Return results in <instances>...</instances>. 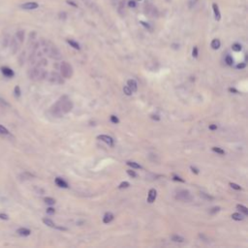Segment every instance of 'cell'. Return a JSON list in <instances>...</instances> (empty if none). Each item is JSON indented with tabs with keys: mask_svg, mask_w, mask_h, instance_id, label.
Segmentation results:
<instances>
[{
	"mask_svg": "<svg viewBox=\"0 0 248 248\" xmlns=\"http://www.w3.org/2000/svg\"><path fill=\"white\" fill-rule=\"evenodd\" d=\"M123 92L125 93V94L127 95V96H130V95H132V93H133V92L131 91V89L128 87V85H126V86L123 87Z\"/></svg>",
	"mask_w": 248,
	"mask_h": 248,
	"instance_id": "cell-32",
	"label": "cell"
},
{
	"mask_svg": "<svg viewBox=\"0 0 248 248\" xmlns=\"http://www.w3.org/2000/svg\"><path fill=\"white\" fill-rule=\"evenodd\" d=\"M230 186L233 188V189H235V190H241V187H240V186H239V185L236 184V183H233V182H231V183H230Z\"/></svg>",
	"mask_w": 248,
	"mask_h": 248,
	"instance_id": "cell-35",
	"label": "cell"
},
{
	"mask_svg": "<svg viewBox=\"0 0 248 248\" xmlns=\"http://www.w3.org/2000/svg\"><path fill=\"white\" fill-rule=\"evenodd\" d=\"M110 119H111V121L112 123L114 124H117L118 122H119V119H118L117 116H115V115H111V117H110Z\"/></svg>",
	"mask_w": 248,
	"mask_h": 248,
	"instance_id": "cell-34",
	"label": "cell"
},
{
	"mask_svg": "<svg viewBox=\"0 0 248 248\" xmlns=\"http://www.w3.org/2000/svg\"><path fill=\"white\" fill-rule=\"evenodd\" d=\"M225 62H226L229 66H232L234 64V59L231 55H227L226 57H225Z\"/></svg>",
	"mask_w": 248,
	"mask_h": 248,
	"instance_id": "cell-28",
	"label": "cell"
},
{
	"mask_svg": "<svg viewBox=\"0 0 248 248\" xmlns=\"http://www.w3.org/2000/svg\"><path fill=\"white\" fill-rule=\"evenodd\" d=\"M173 179L174 180V181H179V182H184V179H182L181 177H179V176H176V174H174V176H173Z\"/></svg>",
	"mask_w": 248,
	"mask_h": 248,
	"instance_id": "cell-38",
	"label": "cell"
},
{
	"mask_svg": "<svg viewBox=\"0 0 248 248\" xmlns=\"http://www.w3.org/2000/svg\"><path fill=\"white\" fill-rule=\"evenodd\" d=\"M171 239L174 242H179V243H181V242L184 241V238H183L182 236H178V235H173L171 236Z\"/></svg>",
	"mask_w": 248,
	"mask_h": 248,
	"instance_id": "cell-18",
	"label": "cell"
},
{
	"mask_svg": "<svg viewBox=\"0 0 248 248\" xmlns=\"http://www.w3.org/2000/svg\"><path fill=\"white\" fill-rule=\"evenodd\" d=\"M10 46H11V52H12V53H16L19 50V41L14 37L12 38V40L10 41Z\"/></svg>",
	"mask_w": 248,
	"mask_h": 248,
	"instance_id": "cell-8",
	"label": "cell"
},
{
	"mask_svg": "<svg viewBox=\"0 0 248 248\" xmlns=\"http://www.w3.org/2000/svg\"><path fill=\"white\" fill-rule=\"evenodd\" d=\"M198 54H199V50H198V48L197 47H194L193 48V52H192V55L193 57H198Z\"/></svg>",
	"mask_w": 248,
	"mask_h": 248,
	"instance_id": "cell-36",
	"label": "cell"
},
{
	"mask_svg": "<svg viewBox=\"0 0 248 248\" xmlns=\"http://www.w3.org/2000/svg\"><path fill=\"white\" fill-rule=\"evenodd\" d=\"M210 46L213 50H218L221 46V42H220V40H218V39H213L212 42H211V44H210Z\"/></svg>",
	"mask_w": 248,
	"mask_h": 248,
	"instance_id": "cell-17",
	"label": "cell"
},
{
	"mask_svg": "<svg viewBox=\"0 0 248 248\" xmlns=\"http://www.w3.org/2000/svg\"><path fill=\"white\" fill-rule=\"evenodd\" d=\"M236 208H238V209L240 211V212H242L244 214V215H247L248 214V209H247V207H244V205H236Z\"/></svg>",
	"mask_w": 248,
	"mask_h": 248,
	"instance_id": "cell-21",
	"label": "cell"
},
{
	"mask_svg": "<svg viewBox=\"0 0 248 248\" xmlns=\"http://www.w3.org/2000/svg\"><path fill=\"white\" fill-rule=\"evenodd\" d=\"M73 107H74V104H73L71 99L68 96L64 95V96L59 98L57 102L50 108V112L55 117H62L63 114L71 112Z\"/></svg>",
	"mask_w": 248,
	"mask_h": 248,
	"instance_id": "cell-1",
	"label": "cell"
},
{
	"mask_svg": "<svg viewBox=\"0 0 248 248\" xmlns=\"http://www.w3.org/2000/svg\"><path fill=\"white\" fill-rule=\"evenodd\" d=\"M212 151L215 152V153H217V154H220V155H224L225 154V151L223 150V149L220 148V147H216V146L212 147Z\"/></svg>",
	"mask_w": 248,
	"mask_h": 248,
	"instance_id": "cell-29",
	"label": "cell"
},
{
	"mask_svg": "<svg viewBox=\"0 0 248 248\" xmlns=\"http://www.w3.org/2000/svg\"><path fill=\"white\" fill-rule=\"evenodd\" d=\"M114 215H112V214L111 213V212H107L105 215H104V217H103V222L105 224H109V223H111V222L114 220Z\"/></svg>",
	"mask_w": 248,
	"mask_h": 248,
	"instance_id": "cell-16",
	"label": "cell"
},
{
	"mask_svg": "<svg viewBox=\"0 0 248 248\" xmlns=\"http://www.w3.org/2000/svg\"><path fill=\"white\" fill-rule=\"evenodd\" d=\"M17 233H18L19 236H27L31 234V231L29 229H27V228H19V229L17 230Z\"/></svg>",
	"mask_w": 248,
	"mask_h": 248,
	"instance_id": "cell-14",
	"label": "cell"
},
{
	"mask_svg": "<svg viewBox=\"0 0 248 248\" xmlns=\"http://www.w3.org/2000/svg\"><path fill=\"white\" fill-rule=\"evenodd\" d=\"M190 169H191V171H192L194 174H199V170H198V169H197V168L193 167V166H191Z\"/></svg>",
	"mask_w": 248,
	"mask_h": 248,
	"instance_id": "cell-46",
	"label": "cell"
},
{
	"mask_svg": "<svg viewBox=\"0 0 248 248\" xmlns=\"http://www.w3.org/2000/svg\"><path fill=\"white\" fill-rule=\"evenodd\" d=\"M127 85L129 88L131 89L132 92H136L138 90V84H137V81L135 80H128L127 81Z\"/></svg>",
	"mask_w": 248,
	"mask_h": 248,
	"instance_id": "cell-12",
	"label": "cell"
},
{
	"mask_svg": "<svg viewBox=\"0 0 248 248\" xmlns=\"http://www.w3.org/2000/svg\"><path fill=\"white\" fill-rule=\"evenodd\" d=\"M24 56H25V52H23L21 53V59L19 58V61L21 62V65H22V64H23V62H24Z\"/></svg>",
	"mask_w": 248,
	"mask_h": 248,
	"instance_id": "cell-44",
	"label": "cell"
},
{
	"mask_svg": "<svg viewBox=\"0 0 248 248\" xmlns=\"http://www.w3.org/2000/svg\"><path fill=\"white\" fill-rule=\"evenodd\" d=\"M209 130L211 131L217 130V125H215V124H211V125H209Z\"/></svg>",
	"mask_w": 248,
	"mask_h": 248,
	"instance_id": "cell-47",
	"label": "cell"
},
{
	"mask_svg": "<svg viewBox=\"0 0 248 248\" xmlns=\"http://www.w3.org/2000/svg\"><path fill=\"white\" fill-rule=\"evenodd\" d=\"M98 140H101L103 142H105L107 145H109L110 146H114V140H112V137L108 136V135H100V136L97 137Z\"/></svg>",
	"mask_w": 248,
	"mask_h": 248,
	"instance_id": "cell-6",
	"label": "cell"
},
{
	"mask_svg": "<svg viewBox=\"0 0 248 248\" xmlns=\"http://www.w3.org/2000/svg\"><path fill=\"white\" fill-rule=\"evenodd\" d=\"M200 196H201L203 199H205V200H207V201H212V200H214V198H213L212 196L208 195V194H207V193H204V192H201V193H200Z\"/></svg>",
	"mask_w": 248,
	"mask_h": 248,
	"instance_id": "cell-24",
	"label": "cell"
},
{
	"mask_svg": "<svg viewBox=\"0 0 248 248\" xmlns=\"http://www.w3.org/2000/svg\"><path fill=\"white\" fill-rule=\"evenodd\" d=\"M245 67H246V64H245V63H239V64L236 65V69L241 70V69H244Z\"/></svg>",
	"mask_w": 248,
	"mask_h": 248,
	"instance_id": "cell-42",
	"label": "cell"
},
{
	"mask_svg": "<svg viewBox=\"0 0 248 248\" xmlns=\"http://www.w3.org/2000/svg\"><path fill=\"white\" fill-rule=\"evenodd\" d=\"M67 43L76 50H81V47H80V45H79V43H77V42L74 40H67Z\"/></svg>",
	"mask_w": 248,
	"mask_h": 248,
	"instance_id": "cell-19",
	"label": "cell"
},
{
	"mask_svg": "<svg viewBox=\"0 0 248 248\" xmlns=\"http://www.w3.org/2000/svg\"><path fill=\"white\" fill-rule=\"evenodd\" d=\"M14 92H15V96L17 98H19V96H21V88H19V85H17L15 87V90H14Z\"/></svg>",
	"mask_w": 248,
	"mask_h": 248,
	"instance_id": "cell-33",
	"label": "cell"
},
{
	"mask_svg": "<svg viewBox=\"0 0 248 248\" xmlns=\"http://www.w3.org/2000/svg\"><path fill=\"white\" fill-rule=\"evenodd\" d=\"M219 210H220V207H214L211 208V209H209V214H211V215H214V214H216L217 212H219Z\"/></svg>",
	"mask_w": 248,
	"mask_h": 248,
	"instance_id": "cell-30",
	"label": "cell"
},
{
	"mask_svg": "<svg viewBox=\"0 0 248 248\" xmlns=\"http://www.w3.org/2000/svg\"><path fill=\"white\" fill-rule=\"evenodd\" d=\"M128 6L131 7V8H135L137 6V4H136V2H135L134 0H130V1L128 2Z\"/></svg>",
	"mask_w": 248,
	"mask_h": 248,
	"instance_id": "cell-40",
	"label": "cell"
},
{
	"mask_svg": "<svg viewBox=\"0 0 248 248\" xmlns=\"http://www.w3.org/2000/svg\"><path fill=\"white\" fill-rule=\"evenodd\" d=\"M15 38L19 41V44L23 43V41H24V31L23 30H19L18 32L16 33Z\"/></svg>",
	"mask_w": 248,
	"mask_h": 248,
	"instance_id": "cell-15",
	"label": "cell"
},
{
	"mask_svg": "<svg viewBox=\"0 0 248 248\" xmlns=\"http://www.w3.org/2000/svg\"><path fill=\"white\" fill-rule=\"evenodd\" d=\"M0 105H1L2 107H9L10 106L9 104L7 103V101L2 99V98H0Z\"/></svg>",
	"mask_w": 248,
	"mask_h": 248,
	"instance_id": "cell-37",
	"label": "cell"
},
{
	"mask_svg": "<svg viewBox=\"0 0 248 248\" xmlns=\"http://www.w3.org/2000/svg\"><path fill=\"white\" fill-rule=\"evenodd\" d=\"M229 91H230V92H233V93H238V90H236V88H233V87H231V88H229Z\"/></svg>",
	"mask_w": 248,
	"mask_h": 248,
	"instance_id": "cell-50",
	"label": "cell"
},
{
	"mask_svg": "<svg viewBox=\"0 0 248 248\" xmlns=\"http://www.w3.org/2000/svg\"><path fill=\"white\" fill-rule=\"evenodd\" d=\"M0 135H5V136L10 135L9 130H8L7 128H5L3 125H1V124H0Z\"/></svg>",
	"mask_w": 248,
	"mask_h": 248,
	"instance_id": "cell-25",
	"label": "cell"
},
{
	"mask_svg": "<svg viewBox=\"0 0 248 248\" xmlns=\"http://www.w3.org/2000/svg\"><path fill=\"white\" fill-rule=\"evenodd\" d=\"M156 197H157V191L155 189H150L148 192V196H147V202L149 204H152L155 200H156Z\"/></svg>",
	"mask_w": 248,
	"mask_h": 248,
	"instance_id": "cell-10",
	"label": "cell"
},
{
	"mask_svg": "<svg viewBox=\"0 0 248 248\" xmlns=\"http://www.w3.org/2000/svg\"><path fill=\"white\" fill-rule=\"evenodd\" d=\"M44 201L47 205H52L55 204V200L53 198H50V197H47V198H45Z\"/></svg>",
	"mask_w": 248,
	"mask_h": 248,
	"instance_id": "cell-26",
	"label": "cell"
},
{
	"mask_svg": "<svg viewBox=\"0 0 248 248\" xmlns=\"http://www.w3.org/2000/svg\"><path fill=\"white\" fill-rule=\"evenodd\" d=\"M67 3H68L69 5H71V6H74V7H78V5L76 4V3H74V2H72V1H69V0H67Z\"/></svg>",
	"mask_w": 248,
	"mask_h": 248,
	"instance_id": "cell-49",
	"label": "cell"
},
{
	"mask_svg": "<svg viewBox=\"0 0 248 248\" xmlns=\"http://www.w3.org/2000/svg\"><path fill=\"white\" fill-rule=\"evenodd\" d=\"M151 118L153 120H156V121H159L160 120V116L159 115H157V114H152L151 115Z\"/></svg>",
	"mask_w": 248,
	"mask_h": 248,
	"instance_id": "cell-45",
	"label": "cell"
},
{
	"mask_svg": "<svg viewBox=\"0 0 248 248\" xmlns=\"http://www.w3.org/2000/svg\"><path fill=\"white\" fill-rule=\"evenodd\" d=\"M212 9H213V13H214V17H215L216 21H220L221 19V14H220V10H219L218 5L216 3L212 4Z\"/></svg>",
	"mask_w": 248,
	"mask_h": 248,
	"instance_id": "cell-11",
	"label": "cell"
},
{
	"mask_svg": "<svg viewBox=\"0 0 248 248\" xmlns=\"http://www.w3.org/2000/svg\"><path fill=\"white\" fill-rule=\"evenodd\" d=\"M0 219H2V220H8V219H9V216L5 213H0Z\"/></svg>",
	"mask_w": 248,
	"mask_h": 248,
	"instance_id": "cell-41",
	"label": "cell"
},
{
	"mask_svg": "<svg viewBox=\"0 0 248 248\" xmlns=\"http://www.w3.org/2000/svg\"><path fill=\"white\" fill-rule=\"evenodd\" d=\"M48 76L47 71L44 68H40L37 66H33L28 71V77L32 81H43L46 80Z\"/></svg>",
	"mask_w": 248,
	"mask_h": 248,
	"instance_id": "cell-2",
	"label": "cell"
},
{
	"mask_svg": "<svg viewBox=\"0 0 248 248\" xmlns=\"http://www.w3.org/2000/svg\"><path fill=\"white\" fill-rule=\"evenodd\" d=\"M54 212H55V209H54L53 207L47 208V213H48V214H54Z\"/></svg>",
	"mask_w": 248,
	"mask_h": 248,
	"instance_id": "cell-43",
	"label": "cell"
},
{
	"mask_svg": "<svg viewBox=\"0 0 248 248\" xmlns=\"http://www.w3.org/2000/svg\"><path fill=\"white\" fill-rule=\"evenodd\" d=\"M140 1H141V0H140Z\"/></svg>",
	"mask_w": 248,
	"mask_h": 248,
	"instance_id": "cell-52",
	"label": "cell"
},
{
	"mask_svg": "<svg viewBox=\"0 0 248 248\" xmlns=\"http://www.w3.org/2000/svg\"><path fill=\"white\" fill-rule=\"evenodd\" d=\"M47 79H48V81L52 83L62 84L64 83L63 79H62V76L59 75L58 73H56V72H52V73H50V74H48Z\"/></svg>",
	"mask_w": 248,
	"mask_h": 248,
	"instance_id": "cell-5",
	"label": "cell"
},
{
	"mask_svg": "<svg viewBox=\"0 0 248 248\" xmlns=\"http://www.w3.org/2000/svg\"><path fill=\"white\" fill-rule=\"evenodd\" d=\"M127 174H128L131 177H137V174L135 173L134 171H132V170H127Z\"/></svg>",
	"mask_w": 248,
	"mask_h": 248,
	"instance_id": "cell-39",
	"label": "cell"
},
{
	"mask_svg": "<svg viewBox=\"0 0 248 248\" xmlns=\"http://www.w3.org/2000/svg\"><path fill=\"white\" fill-rule=\"evenodd\" d=\"M43 222H44L45 225H47V226H49V227H52V228H54V227H55V224L53 223V221L50 220V218H44V219H43Z\"/></svg>",
	"mask_w": 248,
	"mask_h": 248,
	"instance_id": "cell-20",
	"label": "cell"
},
{
	"mask_svg": "<svg viewBox=\"0 0 248 248\" xmlns=\"http://www.w3.org/2000/svg\"><path fill=\"white\" fill-rule=\"evenodd\" d=\"M1 73L3 74L5 77L7 78H13L14 76H15V73H14V71L11 68H9V67H1Z\"/></svg>",
	"mask_w": 248,
	"mask_h": 248,
	"instance_id": "cell-9",
	"label": "cell"
},
{
	"mask_svg": "<svg viewBox=\"0 0 248 248\" xmlns=\"http://www.w3.org/2000/svg\"><path fill=\"white\" fill-rule=\"evenodd\" d=\"M54 181H55V184L57 186H59V187H61V188H68V183H67L64 179H62L61 177H56Z\"/></svg>",
	"mask_w": 248,
	"mask_h": 248,
	"instance_id": "cell-13",
	"label": "cell"
},
{
	"mask_svg": "<svg viewBox=\"0 0 248 248\" xmlns=\"http://www.w3.org/2000/svg\"><path fill=\"white\" fill-rule=\"evenodd\" d=\"M232 49H233V50L234 52H240L241 50V45L240 44H238V43H236V44H234L233 46H232Z\"/></svg>",
	"mask_w": 248,
	"mask_h": 248,
	"instance_id": "cell-27",
	"label": "cell"
},
{
	"mask_svg": "<svg viewBox=\"0 0 248 248\" xmlns=\"http://www.w3.org/2000/svg\"><path fill=\"white\" fill-rule=\"evenodd\" d=\"M129 186H130V183L127 182V181H123L119 184L118 188H119V189H123V188H128Z\"/></svg>",
	"mask_w": 248,
	"mask_h": 248,
	"instance_id": "cell-31",
	"label": "cell"
},
{
	"mask_svg": "<svg viewBox=\"0 0 248 248\" xmlns=\"http://www.w3.org/2000/svg\"><path fill=\"white\" fill-rule=\"evenodd\" d=\"M141 23H142L143 25H145V26L146 27V28H150V26H149V24H147V23H145V22H141Z\"/></svg>",
	"mask_w": 248,
	"mask_h": 248,
	"instance_id": "cell-51",
	"label": "cell"
},
{
	"mask_svg": "<svg viewBox=\"0 0 248 248\" xmlns=\"http://www.w3.org/2000/svg\"><path fill=\"white\" fill-rule=\"evenodd\" d=\"M39 7V4L37 2H26V3L22 4L21 8L24 10H35Z\"/></svg>",
	"mask_w": 248,
	"mask_h": 248,
	"instance_id": "cell-7",
	"label": "cell"
},
{
	"mask_svg": "<svg viewBox=\"0 0 248 248\" xmlns=\"http://www.w3.org/2000/svg\"><path fill=\"white\" fill-rule=\"evenodd\" d=\"M127 165L129 167H131L132 169H142V166L139 165L138 163L136 162H131V161H128L127 162Z\"/></svg>",
	"mask_w": 248,
	"mask_h": 248,
	"instance_id": "cell-23",
	"label": "cell"
},
{
	"mask_svg": "<svg viewBox=\"0 0 248 248\" xmlns=\"http://www.w3.org/2000/svg\"><path fill=\"white\" fill-rule=\"evenodd\" d=\"M176 199L178 200V201H182V202H191L193 200V196L191 195V193L188 190L182 189V190H178L176 194Z\"/></svg>",
	"mask_w": 248,
	"mask_h": 248,
	"instance_id": "cell-4",
	"label": "cell"
},
{
	"mask_svg": "<svg viewBox=\"0 0 248 248\" xmlns=\"http://www.w3.org/2000/svg\"><path fill=\"white\" fill-rule=\"evenodd\" d=\"M60 73L61 76L65 79H70L73 76V67L71 64H69L68 62L63 61L60 64Z\"/></svg>",
	"mask_w": 248,
	"mask_h": 248,
	"instance_id": "cell-3",
	"label": "cell"
},
{
	"mask_svg": "<svg viewBox=\"0 0 248 248\" xmlns=\"http://www.w3.org/2000/svg\"><path fill=\"white\" fill-rule=\"evenodd\" d=\"M55 229H57V230H60V231H67V228H64V227H59V226H56L55 225Z\"/></svg>",
	"mask_w": 248,
	"mask_h": 248,
	"instance_id": "cell-48",
	"label": "cell"
},
{
	"mask_svg": "<svg viewBox=\"0 0 248 248\" xmlns=\"http://www.w3.org/2000/svg\"><path fill=\"white\" fill-rule=\"evenodd\" d=\"M232 218L234 219V220H236V221H241V220H243V216L241 215L240 213H233L232 214Z\"/></svg>",
	"mask_w": 248,
	"mask_h": 248,
	"instance_id": "cell-22",
	"label": "cell"
}]
</instances>
